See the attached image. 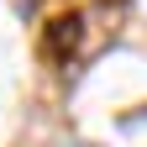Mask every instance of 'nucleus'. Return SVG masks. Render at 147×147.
<instances>
[{
    "instance_id": "f257e3e1",
    "label": "nucleus",
    "mask_w": 147,
    "mask_h": 147,
    "mask_svg": "<svg viewBox=\"0 0 147 147\" xmlns=\"http://www.w3.org/2000/svg\"><path fill=\"white\" fill-rule=\"evenodd\" d=\"M79 47V16H58L47 26V58H68Z\"/></svg>"
}]
</instances>
